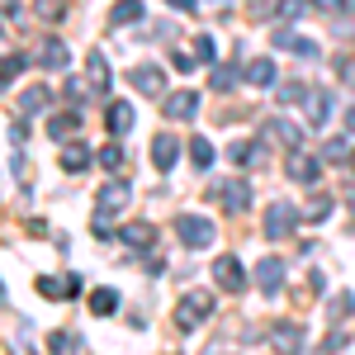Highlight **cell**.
<instances>
[{
    "mask_svg": "<svg viewBox=\"0 0 355 355\" xmlns=\"http://www.w3.org/2000/svg\"><path fill=\"white\" fill-rule=\"evenodd\" d=\"M190 157H194V166H204V171H209V166H214V142H209L204 133L190 137Z\"/></svg>",
    "mask_w": 355,
    "mask_h": 355,
    "instance_id": "25",
    "label": "cell"
},
{
    "mask_svg": "<svg viewBox=\"0 0 355 355\" xmlns=\"http://www.w3.org/2000/svg\"><path fill=\"white\" fill-rule=\"evenodd\" d=\"M275 341H279V346H299L303 331L299 327H275Z\"/></svg>",
    "mask_w": 355,
    "mask_h": 355,
    "instance_id": "32",
    "label": "cell"
},
{
    "mask_svg": "<svg viewBox=\"0 0 355 355\" xmlns=\"http://www.w3.org/2000/svg\"><path fill=\"white\" fill-rule=\"evenodd\" d=\"M76 289H81L76 275H67V279H38V294H43V299H71Z\"/></svg>",
    "mask_w": 355,
    "mask_h": 355,
    "instance_id": "12",
    "label": "cell"
},
{
    "mask_svg": "<svg viewBox=\"0 0 355 355\" xmlns=\"http://www.w3.org/2000/svg\"><path fill=\"white\" fill-rule=\"evenodd\" d=\"M85 71H90V81H95V95H100V90L110 85V62H105L100 53H90V62H85Z\"/></svg>",
    "mask_w": 355,
    "mask_h": 355,
    "instance_id": "24",
    "label": "cell"
},
{
    "mask_svg": "<svg viewBox=\"0 0 355 355\" xmlns=\"http://www.w3.org/2000/svg\"><path fill=\"white\" fill-rule=\"evenodd\" d=\"M346 313H351V294H336L331 299V318H346Z\"/></svg>",
    "mask_w": 355,
    "mask_h": 355,
    "instance_id": "37",
    "label": "cell"
},
{
    "mask_svg": "<svg viewBox=\"0 0 355 355\" xmlns=\"http://www.w3.org/2000/svg\"><path fill=\"white\" fill-rule=\"evenodd\" d=\"M313 10H322V15H336V10H341V0H313Z\"/></svg>",
    "mask_w": 355,
    "mask_h": 355,
    "instance_id": "40",
    "label": "cell"
},
{
    "mask_svg": "<svg viewBox=\"0 0 355 355\" xmlns=\"http://www.w3.org/2000/svg\"><path fill=\"white\" fill-rule=\"evenodd\" d=\"M19 71H24V57H15V53H10V57H5V85L15 81Z\"/></svg>",
    "mask_w": 355,
    "mask_h": 355,
    "instance_id": "35",
    "label": "cell"
},
{
    "mask_svg": "<svg viewBox=\"0 0 355 355\" xmlns=\"http://www.w3.org/2000/svg\"><path fill=\"white\" fill-rule=\"evenodd\" d=\"M175 157H180V142H175L171 133H157V137H152V162L162 166V171H171V166H175Z\"/></svg>",
    "mask_w": 355,
    "mask_h": 355,
    "instance_id": "8",
    "label": "cell"
},
{
    "mask_svg": "<svg viewBox=\"0 0 355 355\" xmlns=\"http://www.w3.org/2000/svg\"><path fill=\"white\" fill-rule=\"evenodd\" d=\"M171 67H175V71H190V67H194V57H185V53H175V57H171Z\"/></svg>",
    "mask_w": 355,
    "mask_h": 355,
    "instance_id": "41",
    "label": "cell"
},
{
    "mask_svg": "<svg viewBox=\"0 0 355 355\" xmlns=\"http://www.w3.org/2000/svg\"><path fill=\"white\" fill-rule=\"evenodd\" d=\"M76 346H81V341H76L71 331H57L53 336V351H76Z\"/></svg>",
    "mask_w": 355,
    "mask_h": 355,
    "instance_id": "36",
    "label": "cell"
},
{
    "mask_svg": "<svg viewBox=\"0 0 355 355\" xmlns=\"http://www.w3.org/2000/svg\"><path fill=\"white\" fill-rule=\"evenodd\" d=\"M162 81H166L162 67H137L133 71V85L142 90V95H162Z\"/></svg>",
    "mask_w": 355,
    "mask_h": 355,
    "instance_id": "16",
    "label": "cell"
},
{
    "mask_svg": "<svg viewBox=\"0 0 355 355\" xmlns=\"http://www.w3.org/2000/svg\"><path fill=\"white\" fill-rule=\"evenodd\" d=\"M133 123H137L133 105H128V100H114V105H110V133L123 137V133H133Z\"/></svg>",
    "mask_w": 355,
    "mask_h": 355,
    "instance_id": "9",
    "label": "cell"
},
{
    "mask_svg": "<svg viewBox=\"0 0 355 355\" xmlns=\"http://www.w3.org/2000/svg\"><path fill=\"white\" fill-rule=\"evenodd\" d=\"M275 48H284V53H294V57H313L318 53V43H313V38H299V33H279Z\"/></svg>",
    "mask_w": 355,
    "mask_h": 355,
    "instance_id": "20",
    "label": "cell"
},
{
    "mask_svg": "<svg viewBox=\"0 0 355 355\" xmlns=\"http://www.w3.org/2000/svg\"><path fill=\"white\" fill-rule=\"evenodd\" d=\"M114 308H119V294H114V289H95V294H90V313H95V318H110Z\"/></svg>",
    "mask_w": 355,
    "mask_h": 355,
    "instance_id": "23",
    "label": "cell"
},
{
    "mask_svg": "<svg viewBox=\"0 0 355 355\" xmlns=\"http://www.w3.org/2000/svg\"><path fill=\"white\" fill-rule=\"evenodd\" d=\"M322 152H327L331 162H336V157H346V142H341V137H331V142H327V147H322Z\"/></svg>",
    "mask_w": 355,
    "mask_h": 355,
    "instance_id": "39",
    "label": "cell"
},
{
    "mask_svg": "<svg viewBox=\"0 0 355 355\" xmlns=\"http://www.w3.org/2000/svg\"><path fill=\"white\" fill-rule=\"evenodd\" d=\"M214 275H218V284L227 289V294H237L246 279H242V266H237V256H218V266H214Z\"/></svg>",
    "mask_w": 355,
    "mask_h": 355,
    "instance_id": "7",
    "label": "cell"
},
{
    "mask_svg": "<svg viewBox=\"0 0 355 355\" xmlns=\"http://www.w3.org/2000/svg\"><path fill=\"white\" fill-rule=\"evenodd\" d=\"M166 5H175V10H194V0H166Z\"/></svg>",
    "mask_w": 355,
    "mask_h": 355,
    "instance_id": "44",
    "label": "cell"
},
{
    "mask_svg": "<svg viewBox=\"0 0 355 355\" xmlns=\"http://www.w3.org/2000/svg\"><path fill=\"white\" fill-rule=\"evenodd\" d=\"M336 71H341V81H346V85H355V57H341Z\"/></svg>",
    "mask_w": 355,
    "mask_h": 355,
    "instance_id": "38",
    "label": "cell"
},
{
    "mask_svg": "<svg viewBox=\"0 0 355 355\" xmlns=\"http://www.w3.org/2000/svg\"><path fill=\"white\" fill-rule=\"evenodd\" d=\"M48 100H53V90H48V85H28V90H19V114L48 110Z\"/></svg>",
    "mask_w": 355,
    "mask_h": 355,
    "instance_id": "13",
    "label": "cell"
},
{
    "mask_svg": "<svg viewBox=\"0 0 355 355\" xmlns=\"http://www.w3.org/2000/svg\"><path fill=\"white\" fill-rule=\"evenodd\" d=\"M266 137L279 142V147H299V128H294L289 119H270V123H266Z\"/></svg>",
    "mask_w": 355,
    "mask_h": 355,
    "instance_id": "15",
    "label": "cell"
},
{
    "mask_svg": "<svg viewBox=\"0 0 355 355\" xmlns=\"http://www.w3.org/2000/svg\"><path fill=\"white\" fill-rule=\"evenodd\" d=\"M256 284H261V294H279V284H284V261H279V256H266V261L256 266Z\"/></svg>",
    "mask_w": 355,
    "mask_h": 355,
    "instance_id": "6",
    "label": "cell"
},
{
    "mask_svg": "<svg viewBox=\"0 0 355 355\" xmlns=\"http://www.w3.org/2000/svg\"><path fill=\"white\" fill-rule=\"evenodd\" d=\"M95 162L105 166V171H123V147L119 142H110V147H100V157Z\"/></svg>",
    "mask_w": 355,
    "mask_h": 355,
    "instance_id": "27",
    "label": "cell"
},
{
    "mask_svg": "<svg viewBox=\"0 0 355 355\" xmlns=\"http://www.w3.org/2000/svg\"><path fill=\"white\" fill-rule=\"evenodd\" d=\"M119 237H123L128 246H137V251H147V246H152V227H147V223H128Z\"/></svg>",
    "mask_w": 355,
    "mask_h": 355,
    "instance_id": "22",
    "label": "cell"
},
{
    "mask_svg": "<svg viewBox=\"0 0 355 355\" xmlns=\"http://www.w3.org/2000/svg\"><path fill=\"white\" fill-rule=\"evenodd\" d=\"M242 76L251 85H275V62H270V57H256V62H246V67H242Z\"/></svg>",
    "mask_w": 355,
    "mask_h": 355,
    "instance_id": "14",
    "label": "cell"
},
{
    "mask_svg": "<svg viewBox=\"0 0 355 355\" xmlns=\"http://www.w3.org/2000/svg\"><path fill=\"white\" fill-rule=\"evenodd\" d=\"M351 166H355V152H351Z\"/></svg>",
    "mask_w": 355,
    "mask_h": 355,
    "instance_id": "45",
    "label": "cell"
},
{
    "mask_svg": "<svg viewBox=\"0 0 355 355\" xmlns=\"http://www.w3.org/2000/svg\"><path fill=\"white\" fill-rule=\"evenodd\" d=\"M303 105H308V114H313V123H318V128L331 119V95H327V90H308V100H303Z\"/></svg>",
    "mask_w": 355,
    "mask_h": 355,
    "instance_id": "17",
    "label": "cell"
},
{
    "mask_svg": "<svg viewBox=\"0 0 355 355\" xmlns=\"http://www.w3.org/2000/svg\"><path fill=\"white\" fill-rule=\"evenodd\" d=\"M194 48H199V62H214V57H218V43H214L209 33H204V38H194Z\"/></svg>",
    "mask_w": 355,
    "mask_h": 355,
    "instance_id": "31",
    "label": "cell"
},
{
    "mask_svg": "<svg viewBox=\"0 0 355 355\" xmlns=\"http://www.w3.org/2000/svg\"><path fill=\"white\" fill-rule=\"evenodd\" d=\"M128 185H123V180H110V185H105V190L95 194V218H114V214H123V204H128Z\"/></svg>",
    "mask_w": 355,
    "mask_h": 355,
    "instance_id": "4",
    "label": "cell"
},
{
    "mask_svg": "<svg viewBox=\"0 0 355 355\" xmlns=\"http://www.w3.org/2000/svg\"><path fill=\"white\" fill-rule=\"evenodd\" d=\"M137 19H142V0H119V5L110 10V24H114V28L137 24Z\"/></svg>",
    "mask_w": 355,
    "mask_h": 355,
    "instance_id": "18",
    "label": "cell"
},
{
    "mask_svg": "<svg viewBox=\"0 0 355 355\" xmlns=\"http://www.w3.org/2000/svg\"><path fill=\"white\" fill-rule=\"evenodd\" d=\"M218 194H223V209L227 214H242L246 204H251V185H242V180H227Z\"/></svg>",
    "mask_w": 355,
    "mask_h": 355,
    "instance_id": "10",
    "label": "cell"
},
{
    "mask_svg": "<svg viewBox=\"0 0 355 355\" xmlns=\"http://www.w3.org/2000/svg\"><path fill=\"white\" fill-rule=\"evenodd\" d=\"M194 114H199V90H175V95L166 100V119H171V123H185Z\"/></svg>",
    "mask_w": 355,
    "mask_h": 355,
    "instance_id": "5",
    "label": "cell"
},
{
    "mask_svg": "<svg viewBox=\"0 0 355 355\" xmlns=\"http://www.w3.org/2000/svg\"><path fill=\"white\" fill-rule=\"evenodd\" d=\"M62 166H67L71 175H76V171H85V166H90V147H85V142H67V152H62Z\"/></svg>",
    "mask_w": 355,
    "mask_h": 355,
    "instance_id": "21",
    "label": "cell"
},
{
    "mask_svg": "<svg viewBox=\"0 0 355 355\" xmlns=\"http://www.w3.org/2000/svg\"><path fill=\"white\" fill-rule=\"evenodd\" d=\"M209 81H214V90H232V85H237V67H218Z\"/></svg>",
    "mask_w": 355,
    "mask_h": 355,
    "instance_id": "30",
    "label": "cell"
},
{
    "mask_svg": "<svg viewBox=\"0 0 355 355\" xmlns=\"http://www.w3.org/2000/svg\"><path fill=\"white\" fill-rule=\"evenodd\" d=\"M227 157H232L237 166H251L256 157H261V147H256V142H232V152H227Z\"/></svg>",
    "mask_w": 355,
    "mask_h": 355,
    "instance_id": "29",
    "label": "cell"
},
{
    "mask_svg": "<svg viewBox=\"0 0 355 355\" xmlns=\"http://www.w3.org/2000/svg\"><path fill=\"white\" fill-rule=\"evenodd\" d=\"M38 62H43V67H57V71H62V67L71 62V53H67V43H62V38H48V43H43V53H38Z\"/></svg>",
    "mask_w": 355,
    "mask_h": 355,
    "instance_id": "19",
    "label": "cell"
},
{
    "mask_svg": "<svg viewBox=\"0 0 355 355\" xmlns=\"http://www.w3.org/2000/svg\"><path fill=\"white\" fill-rule=\"evenodd\" d=\"M209 313H214V294H209V289H190L185 299L175 303V322H180V331H194L199 322H209Z\"/></svg>",
    "mask_w": 355,
    "mask_h": 355,
    "instance_id": "1",
    "label": "cell"
},
{
    "mask_svg": "<svg viewBox=\"0 0 355 355\" xmlns=\"http://www.w3.org/2000/svg\"><path fill=\"white\" fill-rule=\"evenodd\" d=\"M289 175H294L299 185H313V180L322 175V162H313V157H303V152H294V157H289Z\"/></svg>",
    "mask_w": 355,
    "mask_h": 355,
    "instance_id": "11",
    "label": "cell"
},
{
    "mask_svg": "<svg viewBox=\"0 0 355 355\" xmlns=\"http://www.w3.org/2000/svg\"><path fill=\"white\" fill-rule=\"evenodd\" d=\"M275 10H279V19H299V15H303V5H299V0H279Z\"/></svg>",
    "mask_w": 355,
    "mask_h": 355,
    "instance_id": "34",
    "label": "cell"
},
{
    "mask_svg": "<svg viewBox=\"0 0 355 355\" xmlns=\"http://www.w3.org/2000/svg\"><path fill=\"white\" fill-rule=\"evenodd\" d=\"M76 128H81L76 114H53V123H48V133H53V137H76Z\"/></svg>",
    "mask_w": 355,
    "mask_h": 355,
    "instance_id": "26",
    "label": "cell"
},
{
    "mask_svg": "<svg viewBox=\"0 0 355 355\" xmlns=\"http://www.w3.org/2000/svg\"><path fill=\"white\" fill-rule=\"evenodd\" d=\"M299 100H308V85L303 81H284L279 85V105H299Z\"/></svg>",
    "mask_w": 355,
    "mask_h": 355,
    "instance_id": "28",
    "label": "cell"
},
{
    "mask_svg": "<svg viewBox=\"0 0 355 355\" xmlns=\"http://www.w3.org/2000/svg\"><path fill=\"white\" fill-rule=\"evenodd\" d=\"M346 133L355 137V110H346Z\"/></svg>",
    "mask_w": 355,
    "mask_h": 355,
    "instance_id": "43",
    "label": "cell"
},
{
    "mask_svg": "<svg viewBox=\"0 0 355 355\" xmlns=\"http://www.w3.org/2000/svg\"><path fill=\"white\" fill-rule=\"evenodd\" d=\"M341 33H346V38H355V19H341Z\"/></svg>",
    "mask_w": 355,
    "mask_h": 355,
    "instance_id": "42",
    "label": "cell"
},
{
    "mask_svg": "<svg viewBox=\"0 0 355 355\" xmlns=\"http://www.w3.org/2000/svg\"><path fill=\"white\" fill-rule=\"evenodd\" d=\"M175 232H180V242L194 246V251L214 242V223H209V218H199V214H180V218H175Z\"/></svg>",
    "mask_w": 355,
    "mask_h": 355,
    "instance_id": "2",
    "label": "cell"
},
{
    "mask_svg": "<svg viewBox=\"0 0 355 355\" xmlns=\"http://www.w3.org/2000/svg\"><path fill=\"white\" fill-rule=\"evenodd\" d=\"M327 214H331V199H313V204H308V218L313 223H322Z\"/></svg>",
    "mask_w": 355,
    "mask_h": 355,
    "instance_id": "33",
    "label": "cell"
},
{
    "mask_svg": "<svg viewBox=\"0 0 355 355\" xmlns=\"http://www.w3.org/2000/svg\"><path fill=\"white\" fill-rule=\"evenodd\" d=\"M294 227H299V209L284 204V199H275L270 209H266V237H289Z\"/></svg>",
    "mask_w": 355,
    "mask_h": 355,
    "instance_id": "3",
    "label": "cell"
}]
</instances>
